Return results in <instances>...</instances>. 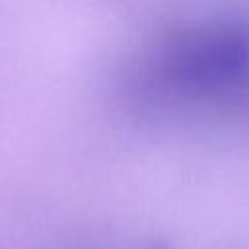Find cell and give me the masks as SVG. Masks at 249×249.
Wrapping results in <instances>:
<instances>
[{
  "label": "cell",
  "mask_w": 249,
  "mask_h": 249,
  "mask_svg": "<svg viewBox=\"0 0 249 249\" xmlns=\"http://www.w3.org/2000/svg\"><path fill=\"white\" fill-rule=\"evenodd\" d=\"M171 89L196 101H237L249 91V35L235 27L187 33L160 64Z\"/></svg>",
  "instance_id": "obj_1"
}]
</instances>
